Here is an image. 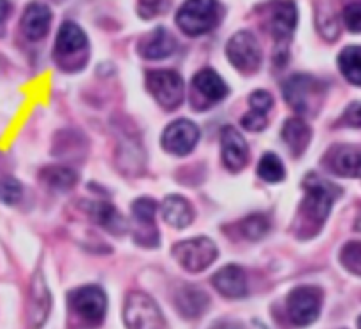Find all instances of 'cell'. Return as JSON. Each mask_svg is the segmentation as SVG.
Here are the masks:
<instances>
[{"label": "cell", "instance_id": "2e32d148", "mask_svg": "<svg viewBox=\"0 0 361 329\" xmlns=\"http://www.w3.org/2000/svg\"><path fill=\"white\" fill-rule=\"evenodd\" d=\"M222 161L231 173L242 171L249 162V147L242 134L231 125L222 130Z\"/></svg>", "mask_w": 361, "mask_h": 329}, {"label": "cell", "instance_id": "8fae6325", "mask_svg": "<svg viewBox=\"0 0 361 329\" xmlns=\"http://www.w3.org/2000/svg\"><path fill=\"white\" fill-rule=\"evenodd\" d=\"M49 310H51V294H49L48 284L44 275L37 270L32 277L30 287H28L27 298V326L28 329H41L48 321Z\"/></svg>", "mask_w": 361, "mask_h": 329}, {"label": "cell", "instance_id": "7402d4cb", "mask_svg": "<svg viewBox=\"0 0 361 329\" xmlns=\"http://www.w3.org/2000/svg\"><path fill=\"white\" fill-rule=\"evenodd\" d=\"M175 305L185 319H196V317L203 316L204 310L208 309L210 298L201 289L192 287V285H183L176 291Z\"/></svg>", "mask_w": 361, "mask_h": 329}, {"label": "cell", "instance_id": "f35d334b", "mask_svg": "<svg viewBox=\"0 0 361 329\" xmlns=\"http://www.w3.org/2000/svg\"><path fill=\"white\" fill-rule=\"evenodd\" d=\"M2 69H4V60L0 58V70H2Z\"/></svg>", "mask_w": 361, "mask_h": 329}, {"label": "cell", "instance_id": "d4e9b609", "mask_svg": "<svg viewBox=\"0 0 361 329\" xmlns=\"http://www.w3.org/2000/svg\"><path fill=\"white\" fill-rule=\"evenodd\" d=\"M143 159V148L133 137H126L116 150V164H118L120 171L126 175H137L145 164Z\"/></svg>", "mask_w": 361, "mask_h": 329}, {"label": "cell", "instance_id": "cb8c5ba5", "mask_svg": "<svg viewBox=\"0 0 361 329\" xmlns=\"http://www.w3.org/2000/svg\"><path fill=\"white\" fill-rule=\"evenodd\" d=\"M310 136H312V130L302 118H289L282 129V139L295 157H300L307 150Z\"/></svg>", "mask_w": 361, "mask_h": 329}, {"label": "cell", "instance_id": "4316f807", "mask_svg": "<svg viewBox=\"0 0 361 329\" xmlns=\"http://www.w3.org/2000/svg\"><path fill=\"white\" fill-rule=\"evenodd\" d=\"M338 67L345 80L361 87V46H349L338 55Z\"/></svg>", "mask_w": 361, "mask_h": 329}, {"label": "cell", "instance_id": "44dd1931", "mask_svg": "<svg viewBox=\"0 0 361 329\" xmlns=\"http://www.w3.org/2000/svg\"><path fill=\"white\" fill-rule=\"evenodd\" d=\"M85 206H87L85 210L88 211L92 221L108 232H111V235L122 236L123 232L129 231L127 221L118 213V210L113 204L99 201V203H85Z\"/></svg>", "mask_w": 361, "mask_h": 329}, {"label": "cell", "instance_id": "60d3db41", "mask_svg": "<svg viewBox=\"0 0 361 329\" xmlns=\"http://www.w3.org/2000/svg\"><path fill=\"white\" fill-rule=\"evenodd\" d=\"M56 2H60V0H56Z\"/></svg>", "mask_w": 361, "mask_h": 329}, {"label": "cell", "instance_id": "9a60e30c", "mask_svg": "<svg viewBox=\"0 0 361 329\" xmlns=\"http://www.w3.org/2000/svg\"><path fill=\"white\" fill-rule=\"evenodd\" d=\"M324 164L331 173L348 178H361V148L342 144L328 151Z\"/></svg>", "mask_w": 361, "mask_h": 329}, {"label": "cell", "instance_id": "4dcf8cb0", "mask_svg": "<svg viewBox=\"0 0 361 329\" xmlns=\"http://www.w3.org/2000/svg\"><path fill=\"white\" fill-rule=\"evenodd\" d=\"M23 196V187L13 176L0 178V201L4 204H16Z\"/></svg>", "mask_w": 361, "mask_h": 329}, {"label": "cell", "instance_id": "836d02e7", "mask_svg": "<svg viewBox=\"0 0 361 329\" xmlns=\"http://www.w3.org/2000/svg\"><path fill=\"white\" fill-rule=\"evenodd\" d=\"M249 104H250V108H252V111L268 115V113H270V109L274 108V97H271L268 92L256 90L250 94Z\"/></svg>", "mask_w": 361, "mask_h": 329}, {"label": "cell", "instance_id": "d6a6232c", "mask_svg": "<svg viewBox=\"0 0 361 329\" xmlns=\"http://www.w3.org/2000/svg\"><path fill=\"white\" fill-rule=\"evenodd\" d=\"M168 6V0H137V14L143 20H152L159 16Z\"/></svg>", "mask_w": 361, "mask_h": 329}, {"label": "cell", "instance_id": "ac0fdd59", "mask_svg": "<svg viewBox=\"0 0 361 329\" xmlns=\"http://www.w3.org/2000/svg\"><path fill=\"white\" fill-rule=\"evenodd\" d=\"M51 25V11L41 2L28 4L21 16V30L28 41H41L46 37Z\"/></svg>", "mask_w": 361, "mask_h": 329}, {"label": "cell", "instance_id": "603a6c76", "mask_svg": "<svg viewBox=\"0 0 361 329\" xmlns=\"http://www.w3.org/2000/svg\"><path fill=\"white\" fill-rule=\"evenodd\" d=\"M162 215H164V221L176 229H185L194 218L192 206L182 196L166 197L164 203H162Z\"/></svg>", "mask_w": 361, "mask_h": 329}, {"label": "cell", "instance_id": "8d00e7d4", "mask_svg": "<svg viewBox=\"0 0 361 329\" xmlns=\"http://www.w3.org/2000/svg\"><path fill=\"white\" fill-rule=\"evenodd\" d=\"M11 14V2L9 0H0V27ZM2 32V30H0Z\"/></svg>", "mask_w": 361, "mask_h": 329}, {"label": "cell", "instance_id": "7a4b0ae2", "mask_svg": "<svg viewBox=\"0 0 361 329\" xmlns=\"http://www.w3.org/2000/svg\"><path fill=\"white\" fill-rule=\"evenodd\" d=\"M55 60L67 73L83 69L87 63L88 39L85 32L73 21L62 23L59 34H56Z\"/></svg>", "mask_w": 361, "mask_h": 329}, {"label": "cell", "instance_id": "8992f818", "mask_svg": "<svg viewBox=\"0 0 361 329\" xmlns=\"http://www.w3.org/2000/svg\"><path fill=\"white\" fill-rule=\"evenodd\" d=\"M67 303H69L71 310L87 326H99L104 321L108 299H106L104 291L97 285H85V287L74 289L67 294Z\"/></svg>", "mask_w": 361, "mask_h": 329}, {"label": "cell", "instance_id": "74e56055", "mask_svg": "<svg viewBox=\"0 0 361 329\" xmlns=\"http://www.w3.org/2000/svg\"><path fill=\"white\" fill-rule=\"evenodd\" d=\"M356 229H358V231H361V211H360L358 218H356Z\"/></svg>", "mask_w": 361, "mask_h": 329}, {"label": "cell", "instance_id": "484cf974", "mask_svg": "<svg viewBox=\"0 0 361 329\" xmlns=\"http://www.w3.org/2000/svg\"><path fill=\"white\" fill-rule=\"evenodd\" d=\"M41 180L53 190H71L78 183V173L69 166H46L41 171Z\"/></svg>", "mask_w": 361, "mask_h": 329}, {"label": "cell", "instance_id": "5b68a950", "mask_svg": "<svg viewBox=\"0 0 361 329\" xmlns=\"http://www.w3.org/2000/svg\"><path fill=\"white\" fill-rule=\"evenodd\" d=\"M127 329H164L166 321L157 303L145 292H129L123 306Z\"/></svg>", "mask_w": 361, "mask_h": 329}, {"label": "cell", "instance_id": "d590c367", "mask_svg": "<svg viewBox=\"0 0 361 329\" xmlns=\"http://www.w3.org/2000/svg\"><path fill=\"white\" fill-rule=\"evenodd\" d=\"M342 125L348 127H356L361 129V102H353L348 109L344 111L341 118Z\"/></svg>", "mask_w": 361, "mask_h": 329}, {"label": "cell", "instance_id": "83f0119b", "mask_svg": "<svg viewBox=\"0 0 361 329\" xmlns=\"http://www.w3.org/2000/svg\"><path fill=\"white\" fill-rule=\"evenodd\" d=\"M270 225L271 224L270 221H268L267 215L254 213L250 215V217L243 218V221L238 224V229L240 232H242L243 238L249 240V242H257V240H261L263 236L268 235Z\"/></svg>", "mask_w": 361, "mask_h": 329}, {"label": "cell", "instance_id": "4fadbf2b", "mask_svg": "<svg viewBox=\"0 0 361 329\" xmlns=\"http://www.w3.org/2000/svg\"><path fill=\"white\" fill-rule=\"evenodd\" d=\"M296 21H298V9L293 0H279L271 6L270 16H268V30L274 35L275 42L282 46L281 53L284 55L286 44L296 28Z\"/></svg>", "mask_w": 361, "mask_h": 329}, {"label": "cell", "instance_id": "ba28073f", "mask_svg": "<svg viewBox=\"0 0 361 329\" xmlns=\"http://www.w3.org/2000/svg\"><path fill=\"white\" fill-rule=\"evenodd\" d=\"M323 292L312 285L296 287L288 296V316L291 323L298 328L310 326L316 323L321 314Z\"/></svg>", "mask_w": 361, "mask_h": 329}, {"label": "cell", "instance_id": "f546056e", "mask_svg": "<svg viewBox=\"0 0 361 329\" xmlns=\"http://www.w3.org/2000/svg\"><path fill=\"white\" fill-rule=\"evenodd\" d=\"M341 263L351 273L361 275V242H349L341 252Z\"/></svg>", "mask_w": 361, "mask_h": 329}, {"label": "cell", "instance_id": "5bb4252c", "mask_svg": "<svg viewBox=\"0 0 361 329\" xmlns=\"http://www.w3.org/2000/svg\"><path fill=\"white\" fill-rule=\"evenodd\" d=\"M155 213H157V204L148 197L133 203V221L136 222V243L143 247H157L159 245V232L155 228Z\"/></svg>", "mask_w": 361, "mask_h": 329}, {"label": "cell", "instance_id": "9c48e42d", "mask_svg": "<svg viewBox=\"0 0 361 329\" xmlns=\"http://www.w3.org/2000/svg\"><path fill=\"white\" fill-rule=\"evenodd\" d=\"M147 87L155 101L168 111L183 102V81L175 70H152L147 74Z\"/></svg>", "mask_w": 361, "mask_h": 329}, {"label": "cell", "instance_id": "6da1fadb", "mask_svg": "<svg viewBox=\"0 0 361 329\" xmlns=\"http://www.w3.org/2000/svg\"><path fill=\"white\" fill-rule=\"evenodd\" d=\"M303 187H305L307 194L300 204L296 232L302 238H310L323 228L324 221L330 215L331 204L338 197L341 190L334 183L319 178L317 175L307 176Z\"/></svg>", "mask_w": 361, "mask_h": 329}, {"label": "cell", "instance_id": "d6986e66", "mask_svg": "<svg viewBox=\"0 0 361 329\" xmlns=\"http://www.w3.org/2000/svg\"><path fill=\"white\" fill-rule=\"evenodd\" d=\"M192 88L197 94V97L203 99V109L207 104H214V102L222 101L226 95L229 94L228 85L222 81V77L215 73L214 69H203L194 76Z\"/></svg>", "mask_w": 361, "mask_h": 329}, {"label": "cell", "instance_id": "7c38bea8", "mask_svg": "<svg viewBox=\"0 0 361 329\" xmlns=\"http://www.w3.org/2000/svg\"><path fill=\"white\" fill-rule=\"evenodd\" d=\"M197 141H200V129H197L196 123L182 118L175 120V122L166 127V130L162 132L161 143L166 151L183 157V155L190 154L196 148Z\"/></svg>", "mask_w": 361, "mask_h": 329}, {"label": "cell", "instance_id": "ab89813d", "mask_svg": "<svg viewBox=\"0 0 361 329\" xmlns=\"http://www.w3.org/2000/svg\"><path fill=\"white\" fill-rule=\"evenodd\" d=\"M358 326H360V329H361V317H360V321H358Z\"/></svg>", "mask_w": 361, "mask_h": 329}, {"label": "cell", "instance_id": "3957f363", "mask_svg": "<svg viewBox=\"0 0 361 329\" xmlns=\"http://www.w3.org/2000/svg\"><path fill=\"white\" fill-rule=\"evenodd\" d=\"M221 20L217 0H185L176 13V23L187 35H203L214 30Z\"/></svg>", "mask_w": 361, "mask_h": 329}, {"label": "cell", "instance_id": "e0dca14e", "mask_svg": "<svg viewBox=\"0 0 361 329\" xmlns=\"http://www.w3.org/2000/svg\"><path fill=\"white\" fill-rule=\"evenodd\" d=\"M212 284L224 298L229 299L245 298L247 291H249L245 271L236 264H228L222 270H219L212 278Z\"/></svg>", "mask_w": 361, "mask_h": 329}, {"label": "cell", "instance_id": "277c9868", "mask_svg": "<svg viewBox=\"0 0 361 329\" xmlns=\"http://www.w3.org/2000/svg\"><path fill=\"white\" fill-rule=\"evenodd\" d=\"M284 99L300 115H310L316 111L321 97L323 85L309 74H295L284 83Z\"/></svg>", "mask_w": 361, "mask_h": 329}, {"label": "cell", "instance_id": "30bf717a", "mask_svg": "<svg viewBox=\"0 0 361 329\" xmlns=\"http://www.w3.org/2000/svg\"><path fill=\"white\" fill-rule=\"evenodd\" d=\"M226 53H228L229 62H231L240 73L252 74L259 69L261 48L257 39L254 37L250 32H236V34L229 39L228 46H226Z\"/></svg>", "mask_w": 361, "mask_h": 329}, {"label": "cell", "instance_id": "1f68e13d", "mask_svg": "<svg viewBox=\"0 0 361 329\" xmlns=\"http://www.w3.org/2000/svg\"><path fill=\"white\" fill-rule=\"evenodd\" d=\"M345 27L351 32H361V0H351L342 11Z\"/></svg>", "mask_w": 361, "mask_h": 329}, {"label": "cell", "instance_id": "e575fe53", "mask_svg": "<svg viewBox=\"0 0 361 329\" xmlns=\"http://www.w3.org/2000/svg\"><path fill=\"white\" fill-rule=\"evenodd\" d=\"M267 125H268V115L252 111V109H250L247 115H243L242 118V127L243 129L250 130V132H259V130H263Z\"/></svg>", "mask_w": 361, "mask_h": 329}, {"label": "cell", "instance_id": "ffe728a7", "mask_svg": "<svg viewBox=\"0 0 361 329\" xmlns=\"http://www.w3.org/2000/svg\"><path fill=\"white\" fill-rule=\"evenodd\" d=\"M176 49V41L166 28H155L152 34L145 35L137 44V51L143 58L162 60L171 56Z\"/></svg>", "mask_w": 361, "mask_h": 329}, {"label": "cell", "instance_id": "f1b7e54d", "mask_svg": "<svg viewBox=\"0 0 361 329\" xmlns=\"http://www.w3.org/2000/svg\"><path fill=\"white\" fill-rule=\"evenodd\" d=\"M257 175L268 183H277L286 178V169L281 159L275 154H264L257 166Z\"/></svg>", "mask_w": 361, "mask_h": 329}, {"label": "cell", "instance_id": "52a82bcc", "mask_svg": "<svg viewBox=\"0 0 361 329\" xmlns=\"http://www.w3.org/2000/svg\"><path fill=\"white\" fill-rule=\"evenodd\" d=\"M173 256L182 264L183 270L190 271V273H201L214 264L219 252L217 245L210 238L197 236V238L176 243L173 247Z\"/></svg>", "mask_w": 361, "mask_h": 329}]
</instances>
